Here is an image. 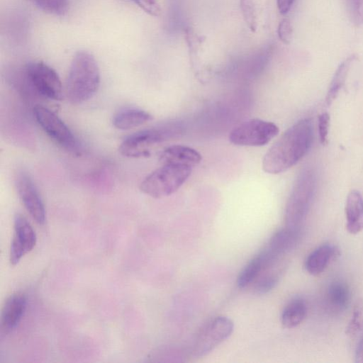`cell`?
<instances>
[{"label":"cell","instance_id":"6da1fadb","mask_svg":"<svg viewBox=\"0 0 363 363\" xmlns=\"http://www.w3.org/2000/svg\"><path fill=\"white\" fill-rule=\"evenodd\" d=\"M313 137V123L310 118L296 122L266 152L262 160L264 171L279 174L295 165L309 150Z\"/></svg>","mask_w":363,"mask_h":363},{"label":"cell","instance_id":"7a4b0ae2","mask_svg":"<svg viewBox=\"0 0 363 363\" xmlns=\"http://www.w3.org/2000/svg\"><path fill=\"white\" fill-rule=\"evenodd\" d=\"M101 82L99 65L89 52L79 51L74 56L66 82L65 94L73 104L91 99L98 91Z\"/></svg>","mask_w":363,"mask_h":363},{"label":"cell","instance_id":"3957f363","mask_svg":"<svg viewBox=\"0 0 363 363\" xmlns=\"http://www.w3.org/2000/svg\"><path fill=\"white\" fill-rule=\"evenodd\" d=\"M191 168L186 165L164 164L143 180L140 189L155 199L169 196L186 181L191 174Z\"/></svg>","mask_w":363,"mask_h":363},{"label":"cell","instance_id":"277c9868","mask_svg":"<svg viewBox=\"0 0 363 363\" xmlns=\"http://www.w3.org/2000/svg\"><path fill=\"white\" fill-rule=\"evenodd\" d=\"M315 174L311 169H306L299 176L286 207V227L301 230L315 188Z\"/></svg>","mask_w":363,"mask_h":363},{"label":"cell","instance_id":"5b68a950","mask_svg":"<svg viewBox=\"0 0 363 363\" xmlns=\"http://www.w3.org/2000/svg\"><path fill=\"white\" fill-rule=\"evenodd\" d=\"M175 128L169 125H163L135 133L121 143L118 151L127 157H147L155 145L176 134Z\"/></svg>","mask_w":363,"mask_h":363},{"label":"cell","instance_id":"8992f818","mask_svg":"<svg viewBox=\"0 0 363 363\" xmlns=\"http://www.w3.org/2000/svg\"><path fill=\"white\" fill-rule=\"evenodd\" d=\"M278 133L279 128L274 123L254 118L235 127L229 134V140L237 145L262 146Z\"/></svg>","mask_w":363,"mask_h":363},{"label":"cell","instance_id":"52a82bcc","mask_svg":"<svg viewBox=\"0 0 363 363\" xmlns=\"http://www.w3.org/2000/svg\"><path fill=\"white\" fill-rule=\"evenodd\" d=\"M233 330L234 323L230 318L226 316L216 317L196 336L191 346V354L195 357L206 355L228 339Z\"/></svg>","mask_w":363,"mask_h":363},{"label":"cell","instance_id":"ba28073f","mask_svg":"<svg viewBox=\"0 0 363 363\" xmlns=\"http://www.w3.org/2000/svg\"><path fill=\"white\" fill-rule=\"evenodd\" d=\"M23 72L27 81L42 96L55 101L62 100L60 79L49 65L43 62H31L25 66Z\"/></svg>","mask_w":363,"mask_h":363},{"label":"cell","instance_id":"9c48e42d","mask_svg":"<svg viewBox=\"0 0 363 363\" xmlns=\"http://www.w3.org/2000/svg\"><path fill=\"white\" fill-rule=\"evenodd\" d=\"M33 115L38 125L52 140L69 151H77L79 146L76 138L54 112L38 105L33 108Z\"/></svg>","mask_w":363,"mask_h":363},{"label":"cell","instance_id":"30bf717a","mask_svg":"<svg viewBox=\"0 0 363 363\" xmlns=\"http://www.w3.org/2000/svg\"><path fill=\"white\" fill-rule=\"evenodd\" d=\"M301 230L289 228L276 232L266 247L257 255L260 258L263 271L279 267L283 258L296 245Z\"/></svg>","mask_w":363,"mask_h":363},{"label":"cell","instance_id":"8fae6325","mask_svg":"<svg viewBox=\"0 0 363 363\" xmlns=\"http://www.w3.org/2000/svg\"><path fill=\"white\" fill-rule=\"evenodd\" d=\"M18 196L30 216L38 224L45 221V209L38 189L30 175L20 171L16 177Z\"/></svg>","mask_w":363,"mask_h":363},{"label":"cell","instance_id":"7c38bea8","mask_svg":"<svg viewBox=\"0 0 363 363\" xmlns=\"http://www.w3.org/2000/svg\"><path fill=\"white\" fill-rule=\"evenodd\" d=\"M14 233L11 244L9 261L11 264H17L21 259L30 252L36 243L35 233L21 214L14 217Z\"/></svg>","mask_w":363,"mask_h":363},{"label":"cell","instance_id":"4fadbf2b","mask_svg":"<svg viewBox=\"0 0 363 363\" xmlns=\"http://www.w3.org/2000/svg\"><path fill=\"white\" fill-rule=\"evenodd\" d=\"M26 303L23 293H14L7 298L1 313V334L7 335L16 328L25 312Z\"/></svg>","mask_w":363,"mask_h":363},{"label":"cell","instance_id":"5bb4252c","mask_svg":"<svg viewBox=\"0 0 363 363\" xmlns=\"http://www.w3.org/2000/svg\"><path fill=\"white\" fill-rule=\"evenodd\" d=\"M202 157L196 150L182 145L166 147L160 155V161L164 164H181L194 167L201 162Z\"/></svg>","mask_w":363,"mask_h":363},{"label":"cell","instance_id":"9a60e30c","mask_svg":"<svg viewBox=\"0 0 363 363\" xmlns=\"http://www.w3.org/2000/svg\"><path fill=\"white\" fill-rule=\"evenodd\" d=\"M346 228L350 234L363 230V196L357 190L351 191L345 203Z\"/></svg>","mask_w":363,"mask_h":363},{"label":"cell","instance_id":"2e32d148","mask_svg":"<svg viewBox=\"0 0 363 363\" xmlns=\"http://www.w3.org/2000/svg\"><path fill=\"white\" fill-rule=\"evenodd\" d=\"M337 254V250L330 244H324L307 257L305 262L306 271L311 275H318L328 267L330 261Z\"/></svg>","mask_w":363,"mask_h":363},{"label":"cell","instance_id":"e0dca14e","mask_svg":"<svg viewBox=\"0 0 363 363\" xmlns=\"http://www.w3.org/2000/svg\"><path fill=\"white\" fill-rule=\"evenodd\" d=\"M148 112L135 108H125L118 111L113 118V125L119 130H129L140 126L152 120Z\"/></svg>","mask_w":363,"mask_h":363},{"label":"cell","instance_id":"ac0fdd59","mask_svg":"<svg viewBox=\"0 0 363 363\" xmlns=\"http://www.w3.org/2000/svg\"><path fill=\"white\" fill-rule=\"evenodd\" d=\"M325 295L328 306L337 312L345 310L350 303V288L342 281H332L328 286Z\"/></svg>","mask_w":363,"mask_h":363},{"label":"cell","instance_id":"d6986e66","mask_svg":"<svg viewBox=\"0 0 363 363\" xmlns=\"http://www.w3.org/2000/svg\"><path fill=\"white\" fill-rule=\"evenodd\" d=\"M307 314V306L301 298L290 301L284 308L281 321L284 327L292 328L298 325L305 319Z\"/></svg>","mask_w":363,"mask_h":363},{"label":"cell","instance_id":"ffe728a7","mask_svg":"<svg viewBox=\"0 0 363 363\" xmlns=\"http://www.w3.org/2000/svg\"><path fill=\"white\" fill-rule=\"evenodd\" d=\"M354 58L355 57L352 55L339 65L327 92L325 101L328 105H330L332 104L344 86L351 63L353 62Z\"/></svg>","mask_w":363,"mask_h":363},{"label":"cell","instance_id":"44dd1931","mask_svg":"<svg viewBox=\"0 0 363 363\" xmlns=\"http://www.w3.org/2000/svg\"><path fill=\"white\" fill-rule=\"evenodd\" d=\"M281 269L274 267L262 272L254 281L253 289L258 294H264L272 291L278 284L281 277Z\"/></svg>","mask_w":363,"mask_h":363},{"label":"cell","instance_id":"7402d4cb","mask_svg":"<svg viewBox=\"0 0 363 363\" xmlns=\"http://www.w3.org/2000/svg\"><path fill=\"white\" fill-rule=\"evenodd\" d=\"M263 270L262 261L258 255L252 259L241 270L237 285L240 289H245L252 284Z\"/></svg>","mask_w":363,"mask_h":363},{"label":"cell","instance_id":"603a6c76","mask_svg":"<svg viewBox=\"0 0 363 363\" xmlns=\"http://www.w3.org/2000/svg\"><path fill=\"white\" fill-rule=\"evenodd\" d=\"M42 11L57 16L64 15L68 9V0H30Z\"/></svg>","mask_w":363,"mask_h":363},{"label":"cell","instance_id":"cb8c5ba5","mask_svg":"<svg viewBox=\"0 0 363 363\" xmlns=\"http://www.w3.org/2000/svg\"><path fill=\"white\" fill-rule=\"evenodd\" d=\"M243 18L251 31L257 29V13L255 0H240Z\"/></svg>","mask_w":363,"mask_h":363},{"label":"cell","instance_id":"d4e9b609","mask_svg":"<svg viewBox=\"0 0 363 363\" xmlns=\"http://www.w3.org/2000/svg\"><path fill=\"white\" fill-rule=\"evenodd\" d=\"M363 302L358 301L353 309V313L349 324L347 327L346 333L350 337H354L361 330L363 325Z\"/></svg>","mask_w":363,"mask_h":363},{"label":"cell","instance_id":"484cf974","mask_svg":"<svg viewBox=\"0 0 363 363\" xmlns=\"http://www.w3.org/2000/svg\"><path fill=\"white\" fill-rule=\"evenodd\" d=\"M350 21L356 26L363 25V0H344Z\"/></svg>","mask_w":363,"mask_h":363},{"label":"cell","instance_id":"4316f807","mask_svg":"<svg viewBox=\"0 0 363 363\" xmlns=\"http://www.w3.org/2000/svg\"><path fill=\"white\" fill-rule=\"evenodd\" d=\"M279 39L285 44H289L293 35V28L288 18H284L279 23L277 30Z\"/></svg>","mask_w":363,"mask_h":363},{"label":"cell","instance_id":"83f0119b","mask_svg":"<svg viewBox=\"0 0 363 363\" xmlns=\"http://www.w3.org/2000/svg\"><path fill=\"white\" fill-rule=\"evenodd\" d=\"M318 133L321 144L325 145L328 141V130L330 126V116L324 112L318 116Z\"/></svg>","mask_w":363,"mask_h":363},{"label":"cell","instance_id":"f1b7e54d","mask_svg":"<svg viewBox=\"0 0 363 363\" xmlns=\"http://www.w3.org/2000/svg\"><path fill=\"white\" fill-rule=\"evenodd\" d=\"M294 0H277V7L281 14H286L291 9Z\"/></svg>","mask_w":363,"mask_h":363},{"label":"cell","instance_id":"f546056e","mask_svg":"<svg viewBox=\"0 0 363 363\" xmlns=\"http://www.w3.org/2000/svg\"><path fill=\"white\" fill-rule=\"evenodd\" d=\"M355 362L363 363V334L359 340L355 351Z\"/></svg>","mask_w":363,"mask_h":363},{"label":"cell","instance_id":"4dcf8cb0","mask_svg":"<svg viewBox=\"0 0 363 363\" xmlns=\"http://www.w3.org/2000/svg\"><path fill=\"white\" fill-rule=\"evenodd\" d=\"M134 1L137 5H138L143 0H132Z\"/></svg>","mask_w":363,"mask_h":363}]
</instances>
